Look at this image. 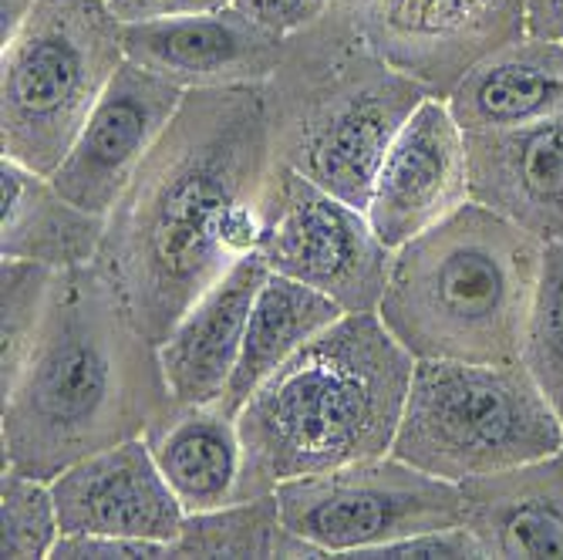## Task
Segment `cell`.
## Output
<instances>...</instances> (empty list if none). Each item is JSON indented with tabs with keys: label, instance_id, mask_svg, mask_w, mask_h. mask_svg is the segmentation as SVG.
I'll use <instances>...</instances> for the list:
<instances>
[{
	"label": "cell",
	"instance_id": "cell-1",
	"mask_svg": "<svg viewBox=\"0 0 563 560\" xmlns=\"http://www.w3.org/2000/svg\"><path fill=\"white\" fill-rule=\"evenodd\" d=\"M277 166L267 85L189 88L106 217L95 267L156 344L240 257L261 250Z\"/></svg>",
	"mask_w": 563,
	"mask_h": 560
},
{
	"label": "cell",
	"instance_id": "cell-2",
	"mask_svg": "<svg viewBox=\"0 0 563 560\" xmlns=\"http://www.w3.org/2000/svg\"><path fill=\"white\" fill-rule=\"evenodd\" d=\"M173 405L159 344L145 338L95 264L58 271L21 375L4 392V470L55 480L139 439Z\"/></svg>",
	"mask_w": 563,
	"mask_h": 560
},
{
	"label": "cell",
	"instance_id": "cell-3",
	"mask_svg": "<svg viewBox=\"0 0 563 560\" xmlns=\"http://www.w3.org/2000/svg\"><path fill=\"white\" fill-rule=\"evenodd\" d=\"M412 369L416 359L378 311L338 318L240 405L243 476L236 499L388 455Z\"/></svg>",
	"mask_w": 563,
	"mask_h": 560
},
{
	"label": "cell",
	"instance_id": "cell-4",
	"mask_svg": "<svg viewBox=\"0 0 563 560\" xmlns=\"http://www.w3.org/2000/svg\"><path fill=\"white\" fill-rule=\"evenodd\" d=\"M543 243L466 199L391 253L378 318L412 359L520 362Z\"/></svg>",
	"mask_w": 563,
	"mask_h": 560
},
{
	"label": "cell",
	"instance_id": "cell-5",
	"mask_svg": "<svg viewBox=\"0 0 563 560\" xmlns=\"http://www.w3.org/2000/svg\"><path fill=\"white\" fill-rule=\"evenodd\" d=\"M429 88L385 65L357 37L334 0L331 11L287 37L267 81L277 160L368 210L378 166Z\"/></svg>",
	"mask_w": 563,
	"mask_h": 560
},
{
	"label": "cell",
	"instance_id": "cell-6",
	"mask_svg": "<svg viewBox=\"0 0 563 560\" xmlns=\"http://www.w3.org/2000/svg\"><path fill=\"white\" fill-rule=\"evenodd\" d=\"M563 449V419L523 362L416 359L391 455L449 483Z\"/></svg>",
	"mask_w": 563,
	"mask_h": 560
},
{
	"label": "cell",
	"instance_id": "cell-7",
	"mask_svg": "<svg viewBox=\"0 0 563 560\" xmlns=\"http://www.w3.org/2000/svg\"><path fill=\"white\" fill-rule=\"evenodd\" d=\"M125 62L109 0H37L0 55L4 160L51 176Z\"/></svg>",
	"mask_w": 563,
	"mask_h": 560
},
{
	"label": "cell",
	"instance_id": "cell-8",
	"mask_svg": "<svg viewBox=\"0 0 563 560\" xmlns=\"http://www.w3.org/2000/svg\"><path fill=\"white\" fill-rule=\"evenodd\" d=\"M274 496L284 527L321 557H362L372 547L466 520L459 483L391 452L287 480Z\"/></svg>",
	"mask_w": 563,
	"mask_h": 560
},
{
	"label": "cell",
	"instance_id": "cell-9",
	"mask_svg": "<svg viewBox=\"0 0 563 560\" xmlns=\"http://www.w3.org/2000/svg\"><path fill=\"white\" fill-rule=\"evenodd\" d=\"M257 253L274 274L328 294L344 315H362L378 311L395 250L382 243L365 210L277 160Z\"/></svg>",
	"mask_w": 563,
	"mask_h": 560
},
{
	"label": "cell",
	"instance_id": "cell-10",
	"mask_svg": "<svg viewBox=\"0 0 563 560\" xmlns=\"http://www.w3.org/2000/svg\"><path fill=\"white\" fill-rule=\"evenodd\" d=\"M375 55L435 98L527 37V0H338Z\"/></svg>",
	"mask_w": 563,
	"mask_h": 560
},
{
	"label": "cell",
	"instance_id": "cell-11",
	"mask_svg": "<svg viewBox=\"0 0 563 560\" xmlns=\"http://www.w3.org/2000/svg\"><path fill=\"white\" fill-rule=\"evenodd\" d=\"M183 98L186 88L125 58L91 109L71 152L51 173V183L81 210L109 217L152 145L176 119Z\"/></svg>",
	"mask_w": 563,
	"mask_h": 560
},
{
	"label": "cell",
	"instance_id": "cell-12",
	"mask_svg": "<svg viewBox=\"0 0 563 560\" xmlns=\"http://www.w3.org/2000/svg\"><path fill=\"white\" fill-rule=\"evenodd\" d=\"M466 199V132L452 119L445 98L429 95L391 139L365 213L382 243L398 250L455 213Z\"/></svg>",
	"mask_w": 563,
	"mask_h": 560
},
{
	"label": "cell",
	"instance_id": "cell-13",
	"mask_svg": "<svg viewBox=\"0 0 563 560\" xmlns=\"http://www.w3.org/2000/svg\"><path fill=\"white\" fill-rule=\"evenodd\" d=\"M125 58L179 88L267 85L284 62L287 37L236 8L122 21Z\"/></svg>",
	"mask_w": 563,
	"mask_h": 560
},
{
	"label": "cell",
	"instance_id": "cell-14",
	"mask_svg": "<svg viewBox=\"0 0 563 560\" xmlns=\"http://www.w3.org/2000/svg\"><path fill=\"white\" fill-rule=\"evenodd\" d=\"M62 534H109L176 543L186 510L152 460L148 442L125 439L51 480Z\"/></svg>",
	"mask_w": 563,
	"mask_h": 560
},
{
	"label": "cell",
	"instance_id": "cell-15",
	"mask_svg": "<svg viewBox=\"0 0 563 560\" xmlns=\"http://www.w3.org/2000/svg\"><path fill=\"white\" fill-rule=\"evenodd\" d=\"M470 199L540 243L563 240V116L520 129L466 132Z\"/></svg>",
	"mask_w": 563,
	"mask_h": 560
},
{
	"label": "cell",
	"instance_id": "cell-16",
	"mask_svg": "<svg viewBox=\"0 0 563 560\" xmlns=\"http://www.w3.org/2000/svg\"><path fill=\"white\" fill-rule=\"evenodd\" d=\"M271 267L261 253L240 257L159 344L173 405L223 402L240 362L246 321Z\"/></svg>",
	"mask_w": 563,
	"mask_h": 560
},
{
	"label": "cell",
	"instance_id": "cell-17",
	"mask_svg": "<svg viewBox=\"0 0 563 560\" xmlns=\"http://www.w3.org/2000/svg\"><path fill=\"white\" fill-rule=\"evenodd\" d=\"M466 527L486 557H563V449L459 483Z\"/></svg>",
	"mask_w": 563,
	"mask_h": 560
},
{
	"label": "cell",
	"instance_id": "cell-18",
	"mask_svg": "<svg viewBox=\"0 0 563 560\" xmlns=\"http://www.w3.org/2000/svg\"><path fill=\"white\" fill-rule=\"evenodd\" d=\"M445 106L463 132L520 129L563 116V44L520 37L463 75Z\"/></svg>",
	"mask_w": 563,
	"mask_h": 560
},
{
	"label": "cell",
	"instance_id": "cell-19",
	"mask_svg": "<svg viewBox=\"0 0 563 560\" xmlns=\"http://www.w3.org/2000/svg\"><path fill=\"white\" fill-rule=\"evenodd\" d=\"M142 439L186 514H207L236 503L243 442L236 413L223 402L169 405Z\"/></svg>",
	"mask_w": 563,
	"mask_h": 560
},
{
	"label": "cell",
	"instance_id": "cell-20",
	"mask_svg": "<svg viewBox=\"0 0 563 560\" xmlns=\"http://www.w3.org/2000/svg\"><path fill=\"white\" fill-rule=\"evenodd\" d=\"M0 189H4V233H0L4 257L37 261L55 271L95 264L106 237V217L81 210L51 183V176L14 160L0 166Z\"/></svg>",
	"mask_w": 563,
	"mask_h": 560
},
{
	"label": "cell",
	"instance_id": "cell-21",
	"mask_svg": "<svg viewBox=\"0 0 563 560\" xmlns=\"http://www.w3.org/2000/svg\"><path fill=\"white\" fill-rule=\"evenodd\" d=\"M338 318H344V308L334 304L328 294L271 271L257 300H253L240 362L223 395L227 409L240 413V405L253 392H257L280 365H287L307 341L318 338L324 328H331Z\"/></svg>",
	"mask_w": 563,
	"mask_h": 560
},
{
	"label": "cell",
	"instance_id": "cell-22",
	"mask_svg": "<svg viewBox=\"0 0 563 560\" xmlns=\"http://www.w3.org/2000/svg\"><path fill=\"white\" fill-rule=\"evenodd\" d=\"M284 520L274 493L186 514L173 557H280Z\"/></svg>",
	"mask_w": 563,
	"mask_h": 560
},
{
	"label": "cell",
	"instance_id": "cell-23",
	"mask_svg": "<svg viewBox=\"0 0 563 560\" xmlns=\"http://www.w3.org/2000/svg\"><path fill=\"white\" fill-rule=\"evenodd\" d=\"M520 362L563 419V240L543 243Z\"/></svg>",
	"mask_w": 563,
	"mask_h": 560
},
{
	"label": "cell",
	"instance_id": "cell-24",
	"mask_svg": "<svg viewBox=\"0 0 563 560\" xmlns=\"http://www.w3.org/2000/svg\"><path fill=\"white\" fill-rule=\"evenodd\" d=\"M55 277V267L21 257H4V267H0V311H4L0 318V388L4 392L21 375V365L44 321Z\"/></svg>",
	"mask_w": 563,
	"mask_h": 560
},
{
	"label": "cell",
	"instance_id": "cell-25",
	"mask_svg": "<svg viewBox=\"0 0 563 560\" xmlns=\"http://www.w3.org/2000/svg\"><path fill=\"white\" fill-rule=\"evenodd\" d=\"M62 540L58 503L47 480L4 470L0 483V553L11 560L51 557Z\"/></svg>",
	"mask_w": 563,
	"mask_h": 560
},
{
	"label": "cell",
	"instance_id": "cell-26",
	"mask_svg": "<svg viewBox=\"0 0 563 560\" xmlns=\"http://www.w3.org/2000/svg\"><path fill=\"white\" fill-rule=\"evenodd\" d=\"M362 557H466V560H483L486 550L466 524H459V527L426 530V534H412V537L372 547Z\"/></svg>",
	"mask_w": 563,
	"mask_h": 560
},
{
	"label": "cell",
	"instance_id": "cell-27",
	"mask_svg": "<svg viewBox=\"0 0 563 560\" xmlns=\"http://www.w3.org/2000/svg\"><path fill=\"white\" fill-rule=\"evenodd\" d=\"M334 0H233V8L257 21L261 28L290 37L303 28H311L331 11Z\"/></svg>",
	"mask_w": 563,
	"mask_h": 560
},
{
	"label": "cell",
	"instance_id": "cell-28",
	"mask_svg": "<svg viewBox=\"0 0 563 560\" xmlns=\"http://www.w3.org/2000/svg\"><path fill=\"white\" fill-rule=\"evenodd\" d=\"M51 557H173L169 543L135 540V537H109V534H62Z\"/></svg>",
	"mask_w": 563,
	"mask_h": 560
},
{
	"label": "cell",
	"instance_id": "cell-29",
	"mask_svg": "<svg viewBox=\"0 0 563 560\" xmlns=\"http://www.w3.org/2000/svg\"><path fill=\"white\" fill-rule=\"evenodd\" d=\"M233 8V0H115L112 11L122 21L142 18H169V14H202V11H223Z\"/></svg>",
	"mask_w": 563,
	"mask_h": 560
},
{
	"label": "cell",
	"instance_id": "cell-30",
	"mask_svg": "<svg viewBox=\"0 0 563 560\" xmlns=\"http://www.w3.org/2000/svg\"><path fill=\"white\" fill-rule=\"evenodd\" d=\"M527 34L563 44V0H527Z\"/></svg>",
	"mask_w": 563,
	"mask_h": 560
},
{
	"label": "cell",
	"instance_id": "cell-31",
	"mask_svg": "<svg viewBox=\"0 0 563 560\" xmlns=\"http://www.w3.org/2000/svg\"><path fill=\"white\" fill-rule=\"evenodd\" d=\"M34 4L37 0H0V37L8 41L24 24V18L31 14Z\"/></svg>",
	"mask_w": 563,
	"mask_h": 560
},
{
	"label": "cell",
	"instance_id": "cell-32",
	"mask_svg": "<svg viewBox=\"0 0 563 560\" xmlns=\"http://www.w3.org/2000/svg\"><path fill=\"white\" fill-rule=\"evenodd\" d=\"M109 4H115V0H109Z\"/></svg>",
	"mask_w": 563,
	"mask_h": 560
}]
</instances>
